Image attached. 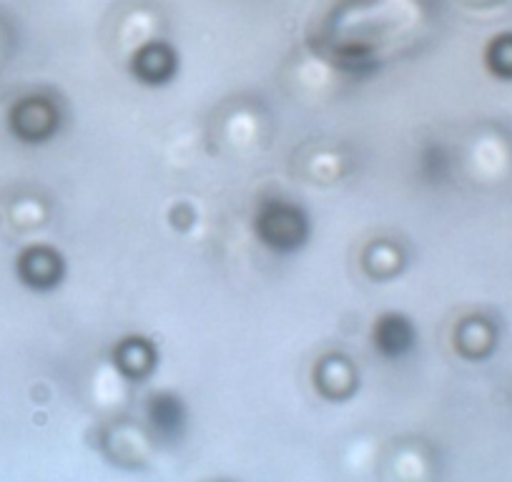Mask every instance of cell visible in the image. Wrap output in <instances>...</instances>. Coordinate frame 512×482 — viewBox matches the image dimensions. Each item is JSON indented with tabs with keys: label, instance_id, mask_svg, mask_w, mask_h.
I'll return each instance as SVG.
<instances>
[{
	"label": "cell",
	"instance_id": "3",
	"mask_svg": "<svg viewBox=\"0 0 512 482\" xmlns=\"http://www.w3.org/2000/svg\"><path fill=\"white\" fill-rule=\"evenodd\" d=\"M176 63L169 48H164L159 63H154V48H144L139 58H134V73H139L146 83H164L174 73Z\"/></svg>",
	"mask_w": 512,
	"mask_h": 482
},
{
	"label": "cell",
	"instance_id": "2",
	"mask_svg": "<svg viewBox=\"0 0 512 482\" xmlns=\"http://www.w3.org/2000/svg\"><path fill=\"white\" fill-rule=\"evenodd\" d=\"M415 344V327L410 319L400 317V314H387L374 327V347L382 349L387 357H402Z\"/></svg>",
	"mask_w": 512,
	"mask_h": 482
},
{
	"label": "cell",
	"instance_id": "5",
	"mask_svg": "<svg viewBox=\"0 0 512 482\" xmlns=\"http://www.w3.org/2000/svg\"><path fill=\"white\" fill-rule=\"evenodd\" d=\"M151 420L159 430H176L181 425L179 400L169 395H161L151 400Z\"/></svg>",
	"mask_w": 512,
	"mask_h": 482
},
{
	"label": "cell",
	"instance_id": "4",
	"mask_svg": "<svg viewBox=\"0 0 512 482\" xmlns=\"http://www.w3.org/2000/svg\"><path fill=\"white\" fill-rule=\"evenodd\" d=\"M487 66L497 78L512 81V33H502L487 48Z\"/></svg>",
	"mask_w": 512,
	"mask_h": 482
},
{
	"label": "cell",
	"instance_id": "1",
	"mask_svg": "<svg viewBox=\"0 0 512 482\" xmlns=\"http://www.w3.org/2000/svg\"><path fill=\"white\" fill-rule=\"evenodd\" d=\"M307 231V216L297 206L282 204V201L267 206L259 216V234H262L264 244L279 249V252H292V249L302 247Z\"/></svg>",
	"mask_w": 512,
	"mask_h": 482
}]
</instances>
